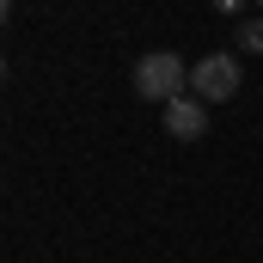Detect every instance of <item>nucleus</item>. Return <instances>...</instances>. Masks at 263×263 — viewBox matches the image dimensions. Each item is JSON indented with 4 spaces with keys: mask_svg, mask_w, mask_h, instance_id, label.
I'll return each mask as SVG.
<instances>
[{
    "mask_svg": "<svg viewBox=\"0 0 263 263\" xmlns=\"http://www.w3.org/2000/svg\"><path fill=\"white\" fill-rule=\"evenodd\" d=\"M159 117H165V135H172V141H202V135H208V104H202L196 92L159 104Z\"/></svg>",
    "mask_w": 263,
    "mask_h": 263,
    "instance_id": "3",
    "label": "nucleus"
},
{
    "mask_svg": "<svg viewBox=\"0 0 263 263\" xmlns=\"http://www.w3.org/2000/svg\"><path fill=\"white\" fill-rule=\"evenodd\" d=\"M135 92L153 98V104L184 98V92H190V67H184V55H172V49H147V55L135 62Z\"/></svg>",
    "mask_w": 263,
    "mask_h": 263,
    "instance_id": "1",
    "label": "nucleus"
},
{
    "mask_svg": "<svg viewBox=\"0 0 263 263\" xmlns=\"http://www.w3.org/2000/svg\"><path fill=\"white\" fill-rule=\"evenodd\" d=\"M239 49L245 55H263V18H245L239 25Z\"/></svg>",
    "mask_w": 263,
    "mask_h": 263,
    "instance_id": "4",
    "label": "nucleus"
},
{
    "mask_svg": "<svg viewBox=\"0 0 263 263\" xmlns=\"http://www.w3.org/2000/svg\"><path fill=\"white\" fill-rule=\"evenodd\" d=\"M214 12H227V18H233V12H245V0H214Z\"/></svg>",
    "mask_w": 263,
    "mask_h": 263,
    "instance_id": "5",
    "label": "nucleus"
},
{
    "mask_svg": "<svg viewBox=\"0 0 263 263\" xmlns=\"http://www.w3.org/2000/svg\"><path fill=\"white\" fill-rule=\"evenodd\" d=\"M257 6H263V0H257Z\"/></svg>",
    "mask_w": 263,
    "mask_h": 263,
    "instance_id": "6",
    "label": "nucleus"
},
{
    "mask_svg": "<svg viewBox=\"0 0 263 263\" xmlns=\"http://www.w3.org/2000/svg\"><path fill=\"white\" fill-rule=\"evenodd\" d=\"M239 80H245V67H239L233 49H208V55L190 62V92H196L202 104H227L239 92Z\"/></svg>",
    "mask_w": 263,
    "mask_h": 263,
    "instance_id": "2",
    "label": "nucleus"
}]
</instances>
